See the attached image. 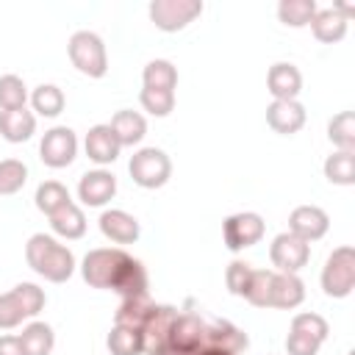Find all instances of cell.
<instances>
[{"label":"cell","mask_w":355,"mask_h":355,"mask_svg":"<svg viewBox=\"0 0 355 355\" xmlns=\"http://www.w3.org/2000/svg\"><path fill=\"white\" fill-rule=\"evenodd\" d=\"M80 275L92 288L116 291L122 300L147 294V272L141 261H136L119 247L89 250L80 261Z\"/></svg>","instance_id":"6da1fadb"},{"label":"cell","mask_w":355,"mask_h":355,"mask_svg":"<svg viewBox=\"0 0 355 355\" xmlns=\"http://www.w3.org/2000/svg\"><path fill=\"white\" fill-rule=\"evenodd\" d=\"M25 261H28V266L39 277H44L50 283H67L72 277V272H75V255H72V250L64 247V244H58L47 233H33L28 239V244H25Z\"/></svg>","instance_id":"7a4b0ae2"},{"label":"cell","mask_w":355,"mask_h":355,"mask_svg":"<svg viewBox=\"0 0 355 355\" xmlns=\"http://www.w3.org/2000/svg\"><path fill=\"white\" fill-rule=\"evenodd\" d=\"M69 61L80 75L89 78H103L108 72V55H105V44L94 31H75L69 36L67 44Z\"/></svg>","instance_id":"3957f363"},{"label":"cell","mask_w":355,"mask_h":355,"mask_svg":"<svg viewBox=\"0 0 355 355\" xmlns=\"http://www.w3.org/2000/svg\"><path fill=\"white\" fill-rule=\"evenodd\" d=\"M322 288L327 297L344 300L355 288V250L352 247H336L322 269Z\"/></svg>","instance_id":"277c9868"},{"label":"cell","mask_w":355,"mask_h":355,"mask_svg":"<svg viewBox=\"0 0 355 355\" xmlns=\"http://www.w3.org/2000/svg\"><path fill=\"white\" fill-rule=\"evenodd\" d=\"M128 172H130L136 186H141V189H161L169 180V175H172V161L158 147H141V150H136L130 155Z\"/></svg>","instance_id":"5b68a950"},{"label":"cell","mask_w":355,"mask_h":355,"mask_svg":"<svg viewBox=\"0 0 355 355\" xmlns=\"http://www.w3.org/2000/svg\"><path fill=\"white\" fill-rule=\"evenodd\" d=\"M205 322L197 313H178L169 344L161 355H200L205 349Z\"/></svg>","instance_id":"8992f818"},{"label":"cell","mask_w":355,"mask_h":355,"mask_svg":"<svg viewBox=\"0 0 355 355\" xmlns=\"http://www.w3.org/2000/svg\"><path fill=\"white\" fill-rule=\"evenodd\" d=\"M147 11L158 31L175 33L202 14V3L200 0H153Z\"/></svg>","instance_id":"52a82bcc"},{"label":"cell","mask_w":355,"mask_h":355,"mask_svg":"<svg viewBox=\"0 0 355 355\" xmlns=\"http://www.w3.org/2000/svg\"><path fill=\"white\" fill-rule=\"evenodd\" d=\"M263 230H266V225H263L261 214H255V211H239V214H233V216L225 219V225H222V241H225V247L230 252H239V250H247V247L258 244L263 239Z\"/></svg>","instance_id":"ba28073f"},{"label":"cell","mask_w":355,"mask_h":355,"mask_svg":"<svg viewBox=\"0 0 355 355\" xmlns=\"http://www.w3.org/2000/svg\"><path fill=\"white\" fill-rule=\"evenodd\" d=\"M78 155V136L72 128L67 125H55L50 128L44 136H42V144H39V158L44 166L50 169H64L75 161Z\"/></svg>","instance_id":"9c48e42d"},{"label":"cell","mask_w":355,"mask_h":355,"mask_svg":"<svg viewBox=\"0 0 355 355\" xmlns=\"http://www.w3.org/2000/svg\"><path fill=\"white\" fill-rule=\"evenodd\" d=\"M311 258V244L297 239L294 233H277L269 244V261L275 266V272H291L297 275Z\"/></svg>","instance_id":"30bf717a"},{"label":"cell","mask_w":355,"mask_h":355,"mask_svg":"<svg viewBox=\"0 0 355 355\" xmlns=\"http://www.w3.org/2000/svg\"><path fill=\"white\" fill-rule=\"evenodd\" d=\"M175 319H178V308H172V305H155V311L147 316V322L139 330L141 333V341H144V355H161L166 349Z\"/></svg>","instance_id":"8fae6325"},{"label":"cell","mask_w":355,"mask_h":355,"mask_svg":"<svg viewBox=\"0 0 355 355\" xmlns=\"http://www.w3.org/2000/svg\"><path fill=\"white\" fill-rule=\"evenodd\" d=\"M330 227V216L327 211H322L319 205H297L288 214V233H294L302 241H319Z\"/></svg>","instance_id":"7c38bea8"},{"label":"cell","mask_w":355,"mask_h":355,"mask_svg":"<svg viewBox=\"0 0 355 355\" xmlns=\"http://www.w3.org/2000/svg\"><path fill=\"white\" fill-rule=\"evenodd\" d=\"M305 300V283L291 275V272H275L269 277V300L266 308H280V311H291Z\"/></svg>","instance_id":"4fadbf2b"},{"label":"cell","mask_w":355,"mask_h":355,"mask_svg":"<svg viewBox=\"0 0 355 355\" xmlns=\"http://www.w3.org/2000/svg\"><path fill=\"white\" fill-rule=\"evenodd\" d=\"M116 194V178L108 169H92L78 183V197L89 208H103Z\"/></svg>","instance_id":"5bb4252c"},{"label":"cell","mask_w":355,"mask_h":355,"mask_svg":"<svg viewBox=\"0 0 355 355\" xmlns=\"http://www.w3.org/2000/svg\"><path fill=\"white\" fill-rule=\"evenodd\" d=\"M266 125L280 136H294L305 125V105L300 100H272L266 108Z\"/></svg>","instance_id":"9a60e30c"},{"label":"cell","mask_w":355,"mask_h":355,"mask_svg":"<svg viewBox=\"0 0 355 355\" xmlns=\"http://www.w3.org/2000/svg\"><path fill=\"white\" fill-rule=\"evenodd\" d=\"M100 233L114 244H133L141 236L139 219L122 208H108L100 214Z\"/></svg>","instance_id":"2e32d148"},{"label":"cell","mask_w":355,"mask_h":355,"mask_svg":"<svg viewBox=\"0 0 355 355\" xmlns=\"http://www.w3.org/2000/svg\"><path fill=\"white\" fill-rule=\"evenodd\" d=\"M266 89L275 100H297V94L302 92V75L294 64L277 61L266 72Z\"/></svg>","instance_id":"e0dca14e"},{"label":"cell","mask_w":355,"mask_h":355,"mask_svg":"<svg viewBox=\"0 0 355 355\" xmlns=\"http://www.w3.org/2000/svg\"><path fill=\"white\" fill-rule=\"evenodd\" d=\"M83 147H86V155L94 164H100V166L114 164L116 155H119V150H122V144L116 141L111 125H94V128H89V133L83 139Z\"/></svg>","instance_id":"ac0fdd59"},{"label":"cell","mask_w":355,"mask_h":355,"mask_svg":"<svg viewBox=\"0 0 355 355\" xmlns=\"http://www.w3.org/2000/svg\"><path fill=\"white\" fill-rule=\"evenodd\" d=\"M205 347H219V349H227V352L239 355V352H244L250 347V338L236 324H230L225 319H216V322H211L205 327Z\"/></svg>","instance_id":"d6986e66"},{"label":"cell","mask_w":355,"mask_h":355,"mask_svg":"<svg viewBox=\"0 0 355 355\" xmlns=\"http://www.w3.org/2000/svg\"><path fill=\"white\" fill-rule=\"evenodd\" d=\"M111 130H114V136H116V141L122 144V147H133V144H139L141 139H144V133H147V122H144V116L139 114V111H130V108H122V111H116L114 116H111Z\"/></svg>","instance_id":"ffe728a7"},{"label":"cell","mask_w":355,"mask_h":355,"mask_svg":"<svg viewBox=\"0 0 355 355\" xmlns=\"http://www.w3.org/2000/svg\"><path fill=\"white\" fill-rule=\"evenodd\" d=\"M36 133V116L28 108H17V111H0V136L11 144L28 141Z\"/></svg>","instance_id":"44dd1931"},{"label":"cell","mask_w":355,"mask_h":355,"mask_svg":"<svg viewBox=\"0 0 355 355\" xmlns=\"http://www.w3.org/2000/svg\"><path fill=\"white\" fill-rule=\"evenodd\" d=\"M347 22L349 19H344L336 8H322V11L313 14L311 31L322 44H336V42H341L347 36Z\"/></svg>","instance_id":"7402d4cb"},{"label":"cell","mask_w":355,"mask_h":355,"mask_svg":"<svg viewBox=\"0 0 355 355\" xmlns=\"http://www.w3.org/2000/svg\"><path fill=\"white\" fill-rule=\"evenodd\" d=\"M47 219H50L53 233L61 236V239H67V241H75V239H80V236L86 233V216H83V211H80L75 202L58 208V211H55L53 216H47Z\"/></svg>","instance_id":"603a6c76"},{"label":"cell","mask_w":355,"mask_h":355,"mask_svg":"<svg viewBox=\"0 0 355 355\" xmlns=\"http://www.w3.org/2000/svg\"><path fill=\"white\" fill-rule=\"evenodd\" d=\"M155 311V302L150 300V294L141 297H128L122 300V305L114 313V324H125V327H136L141 330V324L147 322V316Z\"/></svg>","instance_id":"cb8c5ba5"},{"label":"cell","mask_w":355,"mask_h":355,"mask_svg":"<svg viewBox=\"0 0 355 355\" xmlns=\"http://www.w3.org/2000/svg\"><path fill=\"white\" fill-rule=\"evenodd\" d=\"M19 341L25 347V355H50L55 347V333L47 322H31L19 333Z\"/></svg>","instance_id":"d4e9b609"},{"label":"cell","mask_w":355,"mask_h":355,"mask_svg":"<svg viewBox=\"0 0 355 355\" xmlns=\"http://www.w3.org/2000/svg\"><path fill=\"white\" fill-rule=\"evenodd\" d=\"M105 347L111 355H144V341H141V333L136 327H125V324H114L108 338H105Z\"/></svg>","instance_id":"484cf974"},{"label":"cell","mask_w":355,"mask_h":355,"mask_svg":"<svg viewBox=\"0 0 355 355\" xmlns=\"http://www.w3.org/2000/svg\"><path fill=\"white\" fill-rule=\"evenodd\" d=\"M324 178L336 186H352L355 183V153L336 150L324 158Z\"/></svg>","instance_id":"4316f807"},{"label":"cell","mask_w":355,"mask_h":355,"mask_svg":"<svg viewBox=\"0 0 355 355\" xmlns=\"http://www.w3.org/2000/svg\"><path fill=\"white\" fill-rule=\"evenodd\" d=\"M31 105H33V111H36L39 116L53 119V116H58V114L64 111L67 97H64V92H61L58 86H53V83H42V86L33 89V94H31Z\"/></svg>","instance_id":"83f0119b"},{"label":"cell","mask_w":355,"mask_h":355,"mask_svg":"<svg viewBox=\"0 0 355 355\" xmlns=\"http://www.w3.org/2000/svg\"><path fill=\"white\" fill-rule=\"evenodd\" d=\"M141 80H144V89L175 92V86H178V69L172 67V61H166V58H155V61H150V64L144 67Z\"/></svg>","instance_id":"f1b7e54d"},{"label":"cell","mask_w":355,"mask_h":355,"mask_svg":"<svg viewBox=\"0 0 355 355\" xmlns=\"http://www.w3.org/2000/svg\"><path fill=\"white\" fill-rule=\"evenodd\" d=\"M327 139L333 141L336 150L355 153V114L341 111L327 122Z\"/></svg>","instance_id":"f546056e"},{"label":"cell","mask_w":355,"mask_h":355,"mask_svg":"<svg viewBox=\"0 0 355 355\" xmlns=\"http://www.w3.org/2000/svg\"><path fill=\"white\" fill-rule=\"evenodd\" d=\"M36 208L42 211V214H47V216H53L58 208H64V205H69L72 202V197H69V191H67V186L64 183H58V180H44V183H39V189H36Z\"/></svg>","instance_id":"4dcf8cb0"},{"label":"cell","mask_w":355,"mask_h":355,"mask_svg":"<svg viewBox=\"0 0 355 355\" xmlns=\"http://www.w3.org/2000/svg\"><path fill=\"white\" fill-rule=\"evenodd\" d=\"M316 3L313 0H280L277 3V17L283 25H291V28H305L311 25L313 14H316Z\"/></svg>","instance_id":"1f68e13d"},{"label":"cell","mask_w":355,"mask_h":355,"mask_svg":"<svg viewBox=\"0 0 355 355\" xmlns=\"http://www.w3.org/2000/svg\"><path fill=\"white\" fill-rule=\"evenodd\" d=\"M28 180V166L19 158H3L0 161V197L17 194Z\"/></svg>","instance_id":"d6a6232c"},{"label":"cell","mask_w":355,"mask_h":355,"mask_svg":"<svg viewBox=\"0 0 355 355\" xmlns=\"http://www.w3.org/2000/svg\"><path fill=\"white\" fill-rule=\"evenodd\" d=\"M28 89L19 75H0V111H17L25 108Z\"/></svg>","instance_id":"836d02e7"},{"label":"cell","mask_w":355,"mask_h":355,"mask_svg":"<svg viewBox=\"0 0 355 355\" xmlns=\"http://www.w3.org/2000/svg\"><path fill=\"white\" fill-rule=\"evenodd\" d=\"M25 319H28V313H25V305H22L19 294L14 288L0 294V330H11V327L22 324Z\"/></svg>","instance_id":"e575fe53"},{"label":"cell","mask_w":355,"mask_h":355,"mask_svg":"<svg viewBox=\"0 0 355 355\" xmlns=\"http://www.w3.org/2000/svg\"><path fill=\"white\" fill-rule=\"evenodd\" d=\"M139 103L147 114L153 116H169L175 108V92H161V89H141Z\"/></svg>","instance_id":"d590c367"},{"label":"cell","mask_w":355,"mask_h":355,"mask_svg":"<svg viewBox=\"0 0 355 355\" xmlns=\"http://www.w3.org/2000/svg\"><path fill=\"white\" fill-rule=\"evenodd\" d=\"M291 330H294V333H302V336H311V338H316V341H324L327 333H330L327 319L319 316V313H313V311L297 313V316L291 319Z\"/></svg>","instance_id":"8d00e7d4"},{"label":"cell","mask_w":355,"mask_h":355,"mask_svg":"<svg viewBox=\"0 0 355 355\" xmlns=\"http://www.w3.org/2000/svg\"><path fill=\"white\" fill-rule=\"evenodd\" d=\"M269 277H272V269H252L250 275V286L244 291V300L255 308H266V300H269Z\"/></svg>","instance_id":"74e56055"},{"label":"cell","mask_w":355,"mask_h":355,"mask_svg":"<svg viewBox=\"0 0 355 355\" xmlns=\"http://www.w3.org/2000/svg\"><path fill=\"white\" fill-rule=\"evenodd\" d=\"M250 275H252V266L247 261H233L225 272V283H227V291L236 294V297H244L247 286H250Z\"/></svg>","instance_id":"f35d334b"},{"label":"cell","mask_w":355,"mask_h":355,"mask_svg":"<svg viewBox=\"0 0 355 355\" xmlns=\"http://www.w3.org/2000/svg\"><path fill=\"white\" fill-rule=\"evenodd\" d=\"M14 291L19 294V300H22V305H25L28 319H31V316H36V313L44 308V302H47L44 291H42L36 283H19V286H14Z\"/></svg>","instance_id":"ab89813d"},{"label":"cell","mask_w":355,"mask_h":355,"mask_svg":"<svg viewBox=\"0 0 355 355\" xmlns=\"http://www.w3.org/2000/svg\"><path fill=\"white\" fill-rule=\"evenodd\" d=\"M319 347H322V341H316L311 336H302L294 330H288V336H286V352L288 355H316Z\"/></svg>","instance_id":"60d3db41"},{"label":"cell","mask_w":355,"mask_h":355,"mask_svg":"<svg viewBox=\"0 0 355 355\" xmlns=\"http://www.w3.org/2000/svg\"><path fill=\"white\" fill-rule=\"evenodd\" d=\"M0 355H25L19 336H0Z\"/></svg>","instance_id":"b9f144b4"},{"label":"cell","mask_w":355,"mask_h":355,"mask_svg":"<svg viewBox=\"0 0 355 355\" xmlns=\"http://www.w3.org/2000/svg\"><path fill=\"white\" fill-rule=\"evenodd\" d=\"M200 355H233V352H227V349H219V347H205Z\"/></svg>","instance_id":"7bdbcfd3"}]
</instances>
